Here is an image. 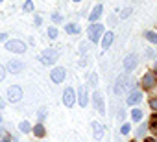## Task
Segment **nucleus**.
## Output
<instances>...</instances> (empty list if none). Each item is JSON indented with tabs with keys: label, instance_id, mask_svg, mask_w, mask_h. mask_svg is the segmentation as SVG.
Segmentation results:
<instances>
[{
	"label": "nucleus",
	"instance_id": "f257e3e1",
	"mask_svg": "<svg viewBox=\"0 0 157 142\" xmlns=\"http://www.w3.org/2000/svg\"><path fill=\"white\" fill-rule=\"evenodd\" d=\"M131 87V80L128 74H120L117 78V83H115V94H124L128 89Z\"/></svg>",
	"mask_w": 157,
	"mask_h": 142
},
{
	"label": "nucleus",
	"instance_id": "f03ea898",
	"mask_svg": "<svg viewBox=\"0 0 157 142\" xmlns=\"http://www.w3.org/2000/svg\"><path fill=\"white\" fill-rule=\"evenodd\" d=\"M57 57H59V52L56 48H46L41 55V63L43 65H54L57 61Z\"/></svg>",
	"mask_w": 157,
	"mask_h": 142
},
{
	"label": "nucleus",
	"instance_id": "7ed1b4c3",
	"mask_svg": "<svg viewBox=\"0 0 157 142\" xmlns=\"http://www.w3.org/2000/svg\"><path fill=\"white\" fill-rule=\"evenodd\" d=\"M87 33H89V39H91L93 43H98L100 37L104 35V26H102V24H91Z\"/></svg>",
	"mask_w": 157,
	"mask_h": 142
},
{
	"label": "nucleus",
	"instance_id": "20e7f679",
	"mask_svg": "<svg viewBox=\"0 0 157 142\" xmlns=\"http://www.w3.org/2000/svg\"><path fill=\"white\" fill-rule=\"evenodd\" d=\"M6 50L10 52H15V54H24L26 52V44L19 39H13V41H8L6 43Z\"/></svg>",
	"mask_w": 157,
	"mask_h": 142
},
{
	"label": "nucleus",
	"instance_id": "39448f33",
	"mask_svg": "<svg viewBox=\"0 0 157 142\" xmlns=\"http://www.w3.org/2000/svg\"><path fill=\"white\" fill-rule=\"evenodd\" d=\"M155 85H157V74L151 72V70H148V72L142 76V87L150 91V89H153Z\"/></svg>",
	"mask_w": 157,
	"mask_h": 142
},
{
	"label": "nucleus",
	"instance_id": "423d86ee",
	"mask_svg": "<svg viewBox=\"0 0 157 142\" xmlns=\"http://www.w3.org/2000/svg\"><path fill=\"white\" fill-rule=\"evenodd\" d=\"M8 100H10L11 103L21 102V100H22V89H21L19 85H11V87L8 89Z\"/></svg>",
	"mask_w": 157,
	"mask_h": 142
},
{
	"label": "nucleus",
	"instance_id": "0eeeda50",
	"mask_svg": "<svg viewBox=\"0 0 157 142\" xmlns=\"http://www.w3.org/2000/svg\"><path fill=\"white\" fill-rule=\"evenodd\" d=\"M93 103H94V107H96V111H98L100 114L105 113V102H104V94H102L100 91H96V92L93 94Z\"/></svg>",
	"mask_w": 157,
	"mask_h": 142
},
{
	"label": "nucleus",
	"instance_id": "6e6552de",
	"mask_svg": "<svg viewBox=\"0 0 157 142\" xmlns=\"http://www.w3.org/2000/svg\"><path fill=\"white\" fill-rule=\"evenodd\" d=\"M137 65H139V55H137V54L126 55V59H124V68L128 70V72H129V70H135Z\"/></svg>",
	"mask_w": 157,
	"mask_h": 142
},
{
	"label": "nucleus",
	"instance_id": "1a4fd4ad",
	"mask_svg": "<svg viewBox=\"0 0 157 142\" xmlns=\"http://www.w3.org/2000/svg\"><path fill=\"white\" fill-rule=\"evenodd\" d=\"M74 102H76V92H74V89H72V87L65 89V92H63V103H65L67 107H74Z\"/></svg>",
	"mask_w": 157,
	"mask_h": 142
},
{
	"label": "nucleus",
	"instance_id": "9d476101",
	"mask_svg": "<svg viewBox=\"0 0 157 142\" xmlns=\"http://www.w3.org/2000/svg\"><path fill=\"white\" fill-rule=\"evenodd\" d=\"M65 68L63 66H57V68H54L52 70V74H50V78H52V81L54 83H61V81H65Z\"/></svg>",
	"mask_w": 157,
	"mask_h": 142
},
{
	"label": "nucleus",
	"instance_id": "9b49d317",
	"mask_svg": "<svg viewBox=\"0 0 157 142\" xmlns=\"http://www.w3.org/2000/svg\"><path fill=\"white\" fill-rule=\"evenodd\" d=\"M78 103L82 107H87L89 100H87V87H80L78 89Z\"/></svg>",
	"mask_w": 157,
	"mask_h": 142
},
{
	"label": "nucleus",
	"instance_id": "f8f14e48",
	"mask_svg": "<svg viewBox=\"0 0 157 142\" xmlns=\"http://www.w3.org/2000/svg\"><path fill=\"white\" fill-rule=\"evenodd\" d=\"M22 68H24V65H22L21 61H15V59H11V61L8 63V70H10V72H13V74H19Z\"/></svg>",
	"mask_w": 157,
	"mask_h": 142
},
{
	"label": "nucleus",
	"instance_id": "ddd939ff",
	"mask_svg": "<svg viewBox=\"0 0 157 142\" xmlns=\"http://www.w3.org/2000/svg\"><path fill=\"white\" fill-rule=\"evenodd\" d=\"M113 39H115V33H113V32L104 33V39H102V50H107V48L113 44Z\"/></svg>",
	"mask_w": 157,
	"mask_h": 142
},
{
	"label": "nucleus",
	"instance_id": "4468645a",
	"mask_svg": "<svg viewBox=\"0 0 157 142\" xmlns=\"http://www.w3.org/2000/svg\"><path fill=\"white\" fill-rule=\"evenodd\" d=\"M91 125H93L94 138H96V140H102V136H104V127H102V124H100V122H93Z\"/></svg>",
	"mask_w": 157,
	"mask_h": 142
},
{
	"label": "nucleus",
	"instance_id": "2eb2a0df",
	"mask_svg": "<svg viewBox=\"0 0 157 142\" xmlns=\"http://www.w3.org/2000/svg\"><path fill=\"white\" fill-rule=\"evenodd\" d=\"M142 100V94L139 92V91H133V92H129V96H128V103L129 105H135V103H139Z\"/></svg>",
	"mask_w": 157,
	"mask_h": 142
},
{
	"label": "nucleus",
	"instance_id": "dca6fc26",
	"mask_svg": "<svg viewBox=\"0 0 157 142\" xmlns=\"http://www.w3.org/2000/svg\"><path fill=\"white\" fill-rule=\"evenodd\" d=\"M102 11H104V8H102V6H94V9H93V11H91V15H89V21H91V22L98 21V19H100V15H102Z\"/></svg>",
	"mask_w": 157,
	"mask_h": 142
},
{
	"label": "nucleus",
	"instance_id": "f3484780",
	"mask_svg": "<svg viewBox=\"0 0 157 142\" xmlns=\"http://www.w3.org/2000/svg\"><path fill=\"white\" fill-rule=\"evenodd\" d=\"M11 135L6 131V129H0V142H11Z\"/></svg>",
	"mask_w": 157,
	"mask_h": 142
},
{
	"label": "nucleus",
	"instance_id": "a211bd4d",
	"mask_svg": "<svg viewBox=\"0 0 157 142\" xmlns=\"http://www.w3.org/2000/svg\"><path fill=\"white\" fill-rule=\"evenodd\" d=\"M67 32L70 35H76V33H80V26H78V24H68L67 26Z\"/></svg>",
	"mask_w": 157,
	"mask_h": 142
},
{
	"label": "nucleus",
	"instance_id": "6ab92c4d",
	"mask_svg": "<svg viewBox=\"0 0 157 142\" xmlns=\"http://www.w3.org/2000/svg\"><path fill=\"white\" fill-rule=\"evenodd\" d=\"M131 118H133L135 122H139V120L142 118V111H140V109H133V111H131Z\"/></svg>",
	"mask_w": 157,
	"mask_h": 142
},
{
	"label": "nucleus",
	"instance_id": "aec40b11",
	"mask_svg": "<svg viewBox=\"0 0 157 142\" xmlns=\"http://www.w3.org/2000/svg\"><path fill=\"white\" fill-rule=\"evenodd\" d=\"M33 133H35V136H43V135H44V127H43V124H37V125L33 127Z\"/></svg>",
	"mask_w": 157,
	"mask_h": 142
},
{
	"label": "nucleus",
	"instance_id": "412c9836",
	"mask_svg": "<svg viewBox=\"0 0 157 142\" xmlns=\"http://www.w3.org/2000/svg\"><path fill=\"white\" fill-rule=\"evenodd\" d=\"M146 39H148L150 43L157 44V33H155V32H146Z\"/></svg>",
	"mask_w": 157,
	"mask_h": 142
},
{
	"label": "nucleus",
	"instance_id": "4be33fe9",
	"mask_svg": "<svg viewBox=\"0 0 157 142\" xmlns=\"http://www.w3.org/2000/svg\"><path fill=\"white\" fill-rule=\"evenodd\" d=\"M150 129H151V131H153V133L157 135V114L150 118Z\"/></svg>",
	"mask_w": 157,
	"mask_h": 142
},
{
	"label": "nucleus",
	"instance_id": "5701e85b",
	"mask_svg": "<svg viewBox=\"0 0 157 142\" xmlns=\"http://www.w3.org/2000/svg\"><path fill=\"white\" fill-rule=\"evenodd\" d=\"M89 85H91V87H96V85H98V76H96L94 72L89 76Z\"/></svg>",
	"mask_w": 157,
	"mask_h": 142
},
{
	"label": "nucleus",
	"instance_id": "b1692460",
	"mask_svg": "<svg viewBox=\"0 0 157 142\" xmlns=\"http://www.w3.org/2000/svg\"><path fill=\"white\" fill-rule=\"evenodd\" d=\"M57 35H59V32H57L54 26H52V28H48V37H50V39H56Z\"/></svg>",
	"mask_w": 157,
	"mask_h": 142
},
{
	"label": "nucleus",
	"instance_id": "393cba45",
	"mask_svg": "<svg viewBox=\"0 0 157 142\" xmlns=\"http://www.w3.org/2000/svg\"><path fill=\"white\" fill-rule=\"evenodd\" d=\"M24 11H33V2L32 0H26L24 2Z\"/></svg>",
	"mask_w": 157,
	"mask_h": 142
},
{
	"label": "nucleus",
	"instance_id": "a878e982",
	"mask_svg": "<svg viewBox=\"0 0 157 142\" xmlns=\"http://www.w3.org/2000/svg\"><path fill=\"white\" fill-rule=\"evenodd\" d=\"M21 131L22 133H28L30 131V122H21Z\"/></svg>",
	"mask_w": 157,
	"mask_h": 142
},
{
	"label": "nucleus",
	"instance_id": "bb28decb",
	"mask_svg": "<svg viewBox=\"0 0 157 142\" xmlns=\"http://www.w3.org/2000/svg\"><path fill=\"white\" fill-rule=\"evenodd\" d=\"M146 129H148V124H142V125L139 127V131H137V135H139V136H144V133H146Z\"/></svg>",
	"mask_w": 157,
	"mask_h": 142
},
{
	"label": "nucleus",
	"instance_id": "cd10ccee",
	"mask_svg": "<svg viewBox=\"0 0 157 142\" xmlns=\"http://www.w3.org/2000/svg\"><path fill=\"white\" fill-rule=\"evenodd\" d=\"M129 129H131V127H129V124H124V125L120 127V133H122V135H128V133H129Z\"/></svg>",
	"mask_w": 157,
	"mask_h": 142
},
{
	"label": "nucleus",
	"instance_id": "c85d7f7f",
	"mask_svg": "<svg viewBox=\"0 0 157 142\" xmlns=\"http://www.w3.org/2000/svg\"><path fill=\"white\" fill-rule=\"evenodd\" d=\"M4 78H6V68L0 65V81H4Z\"/></svg>",
	"mask_w": 157,
	"mask_h": 142
},
{
	"label": "nucleus",
	"instance_id": "c756f323",
	"mask_svg": "<svg viewBox=\"0 0 157 142\" xmlns=\"http://www.w3.org/2000/svg\"><path fill=\"white\" fill-rule=\"evenodd\" d=\"M61 19H63V17H61L59 13H54V15H52V21H54V22H61Z\"/></svg>",
	"mask_w": 157,
	"mask_h": 142
},
{
	"label": "nucleus",
	"instance_id": "7c9ffc66",
	"mask_svg": "<svg viewBox=\"0 0 157 142\" xmlns=\"http://www.w3.org/2000/svg\"><path fill=\"white\" fill-rule=\"evenodd\" d=\"M150 107L157 111V98H151V100H150Z\"/></svg>",
	"mask_w": 157,
	"mask_h": 142
},
{
	"label": "nucleus",
	"instance_id": "2f4dec72",
	"mask_svg": "<svg viewBox=\"0 0 157 142\" xmlns=\"http://www.w3.org/2000/svg\"><path fill=\"white\" fill-rule=\"evenodd\" d=\"M43 116H46V109H44V107L39 111V118H43Z\"/></svg>",
	"mask_w": 157,
	"mask_h": 142
},
{
	"label": "nucleus",
	"instance_id": "473e14b6",
	"mask_svg": "<svg viewBox=\"0 0 157 142\" xmlns=\"http://www.w3.org/2000/svg\"><path fill=\"white\" fill-rule=\"evenodd\" d=\"M6 39H8V35H6V33H0V41H6Z\"/></svg>",
	"mask_w": 157,
	"mask_h": 142
},
{
	"label": "nucleus",
	"instance_id": "72a5a7b5",
	"mask_svg": "<svg viewBox=\"0 0 157 142\" xmlns=\"http://www.w3.org/2000/svg\"><path fill=\"white\" fill-rule=\"evenodd\" d=\"M0 107H4V100L2 98H0Z\"/></svg>",
	"mask_w": 157,
	"mask_h": 142
},
{
	"label": "nucleus",
	"instance_id": "f704fd0d",
	"mask_svg": "<svg viewBox=\"0 0 157 142\" xmlns=\"http://www.w3.org/2000/svg\"><path fill=\"white\" fill-rule=\"evenodd\" d=\"M11 142H19V138H17V136H15V138H11Z\"/></svg>",
	"mask_w": 157,
	"mask_h": 142
},
{
	"label": "nucleus",
	"instance_id": "c9c22d12",
	"mask_svg": "<svg viewBox=\"0 0 157 142\" xmlns=\"http://www.w3.org/2000/svg\"><path fill=\"white\" fill-rule=\"evenodd\" d=\"M76 2H80V0H76Z\"/></svg>",
	"mask_w": 157,
	"mask_h": 142
},
{
	"label": "nucleus",
	"instance_id": "e433bc0d",
	"mask_svg": "<svg viewBox=\"0 0 157 142\" xmlns=\"http://www.w3.org/2000/svg\"><path fill=\"white\" fill-rule=\"evenodd\" d=\"M0 122H2V118H0Z\"/></svg>",
	"mask_w": 157,
	"mask_h": 142
},
{
	"label": "nucleus",
	"instance_id": "4c0bfd02",
	"mask_svg": "<svg viewBox=\"0 0 157 142\" xmlns=\"http://www.w3.org/2000/svg\"><path fill=\"white\" fill-rule=\"evenodd\" d=\"M155 65H157V63H155Z\"/></svg>",
	"mask_w": 157,
	"mask_h": 142
}]
</instances>
